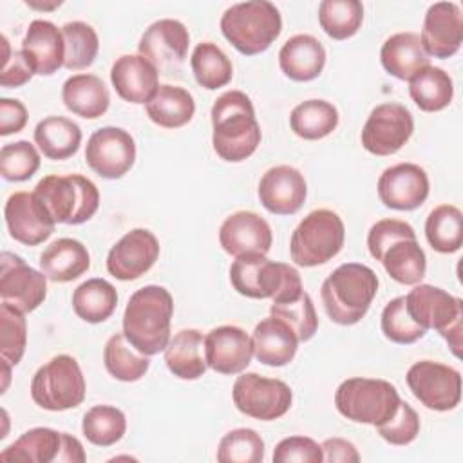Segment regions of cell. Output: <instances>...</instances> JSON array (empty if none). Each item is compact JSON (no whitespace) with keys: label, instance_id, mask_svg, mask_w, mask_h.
I'll return each instance as SVG.
<instances>
[{"label":"cell","instance_id":"1","mask_svg":"<svg viewBox=\"0 0 463 463\" xmlns=\"http://www.w3.org/2000/svg\"><path fill=\"white\" fill-rule=\"evenodd\" d=\"M212 145L215 154L230 163L248 159L260 145V125L251 99L242 90L221 94L212 107Z\"/></svg>","mask_w":463,"mask_h":463},{"label":"cell","instance_id":"2","mask_svg":"<svg viewBox=\"0 0 463 463\" xmlns=\"http://www.w3.org/2000/svg\"><path fill=\"white\" fill-rule=\"evenodd\" d=\"M174 298L163 286H145L134 291L123 313V335L143 354L165 351L170 340Z\"/></svg>","mask_w":463,"mask_h":463},{"label":"cell","instance_id":"3","mask_svg":"<svg viewBox=\"0 0 463 463\" xmlns=\"http://www.w3.org/2000/svg\"><path fill=\"white\" fill-rule=\"evenodd\" d=\"M378 291L376 273L360 262L340 264L320 288L327 317L340 326L360 322Z\"/></svg>","mask_w":463,"mask_h":463},{"label":"cell","instance_id":"4","mask_svg":"<svg viewBox=\"0 0 463 463\" xmlns=\"http://www.w3.org/2000/svg\"><path fill=\"white\" fill-rule=\"evenodd\" d=\"M230 282L237 293L248 298H271L273 302L293 300L304 291L293 266L269 260L262 253L235 257L230 266Z\"/></svg>","mask_w":463,"mask_h":463},{"label":"cell","instance_id":"5","mask_svg":"<svg viewBox=\"0 0 463 463\" xmlns=\"http://www.w3.org/2000/svg\"><path fill=\"white\" fill-rule=\"evenodd\" d=\"M222 36L246 56L264 52L280 34L282 18L275 4L250 0L230 5L221 16Z\"/></svg>","mask_w":463,"mask_h":463},{"label":"cell","instance_id":"6","mask_svg":"<svg viewBox=\"0 0 463 463\" xmlns=\"http://www.w3.org/2000/svg\"><path fill=\"white\" fill-rule=\"evenodd\" d=\"M33 192L56 224L87 222L99 206L98 186L80 174L45 175Z\"/></svg>","mask_w":463,"mask_h":463},{"label":"cell","instance_id":"7","mask_svg":"<svg viewBox=\"0 0 463 463\" xmlns=\"http://www.w3.org/2000/svg\"><path fill=\"white\" fill-rule=\"evenodd\" d=\"M409 317L425 331L436 329L449 344L454 356H461L463 302L445 289L430 284H416L405 295Z\"/></svg>","mask_w":463,"mask_h":463},{"label":"cell","instance_id":"8","mask_svg":"<svg viewBox=\"0 0 463 463\" xmlns=\"http://www.w3.org/2000/svg\"><path fill=\"white\" fill-rule=\"evenodd\" d=\"M402 398L392 383L380 378H347L335 392L336 411L365 425H382L394 416Z\"/></svg>","mask_w":463,"mask_h":463},{"label":"cell","instance_id":"9","mask_svg":"<svg viewBox=\"0 0 463 463\" xmlns=\"http://www.w3.org/2000/svg\"><path fill=\"white\" fill-rule=\"evenodd\" d=\"M345 226L340 215L327 208L309 212L293 230L289 255L297 266L313 268L326 264L344 246Z\"/></svg>","mask_w":463,"mask_h":463},{"label":"cell","instance_id":"10","mask_svg":"<svg viewBox=\"0 0 463 463\" xmlns=\"http://www.w3.org/2000/svg\"><path fill=\"white\" fill-rule=\"evenodd\" d=\"M85 389L81 367L69 354L52 356L31 380L33 402L52 412L78 407L85 400Z\"/></svg>","mask_w":463,"mask_h":463},{"label":"cell","instance_id":"11","mask_svg":"<svg viewBox=\"0 0 463 463\" xmlns=\"http://www.w3.org/2000/svg\"><path fill=\"white\" fill-rule=\"evenodd\" d=\"M232 398L242 414L262 421H273L289 411L293 392L289 385L279 378L244 373L237 376L232 389Z\"/></svg>","mask_w":463,"mask_h":463},{"label":"cell","instance_id":"12","mask_svg":"<svg viewBox=\"0 0 463 463\" xmlns=\"http://www.w3.org/2000/svg\"><path fill=\"white\" fill-rule=\"evenodd\" d=\"M411 392L430 411H452L461 400V374L458 369L434 362L420 360L407 371Z\"/></svg>","mask_w":463,"mask_h":463},{"label":"cell","instance_id":"13","mask_svg":"<svg viewBox=\"0 0 463 463\" xmlns=\"http://www.w3.org/2000/svg\"><path fill=\"white\" fill-rule=\"evenodd\" d=\"M414 119L402 103L374 107L362 128V145L374 156L396 154L412 136Z\"/></svg>","mask_w":463,"mask_h":463},{"label":"cell","instance_id":"14","mask_svg":"<svg viewBox=\"0 0 463 463\" xmlns=\"http://www.w3.org/2000/svg\"><path fill=\"white\" fill-rule=\"evenodd\" d=\"M85 161L98 175L119 179L136 161L134 137L119 127H101L87 141Z\"/></svg>","mask_w":463,"mask_h":463},{"label":"cell","instance_id":"15","mask_svg":"<svg viewBox=\"0 0 463 463\" xmlns=\"http://www.w3.org/2000/svg\"><path fill=\"white\" fill-rule=\"evenodd\" d=\"M0 297L2 302L20 309L34 311L47 295V277L31 268L20 255L4 251L0 257Z\"/></svg>","mask_w":463,"mask_h":463},{"label":"cell","instance_id":"16","mask_svg":"<svg viewBox=\"0 0 463 463\" xmlns=\"http://www.w3.org/2000/svg\"><path fill=\"white\" fill-rule=\"evenodd\" d=\"M4 217L9 235L25 246L42 244L52 235L56 226L34 192H14L9 195Z\"/></svg>","mask_w":463,"mask_h":463},{"label":"cell","instance_id":"17","mask_svg":"<svg viewBox=\"0 0 463 463\" xmlns=\"http://www.w3.org/2000/svg\"><path fill=\"white\" fill-rule=\"evenodd\" d=\"M159 257V242L146 228L125 233L107 255V269L118 280H136L145 275Z\"/></svg>","mask_w":463,"mask_h":463},{"label":"cell","instance_id":"18","mask_svg":"<svg viewBox=\"0 0 463 463\" xmlns=\"http://www.w3.org/2000/svg\"><path fill=\"white\" fill-rule=\"evenodd\" d=\"M376 188L380 201L387 208L411 212L429 197V177L420 165L398 163L382 172Z\"/></svg>","mask_w":463,"mask_h":463},{"label":"cell","instance_id":"19","mask_svg":"<svg viewBox=\"0 0 463 463\" xmlns=\"http://www.w3.org/2000/svg\"><path fill=\"white\" fill-rule=\"evenodd\" d=\"M190 34L184 24L174 18H163L148 25L143 33L137 51L157 71L177 69L188 52Z\"/></svg>","mask_w":463,"mask_h":463},{"label":"cell","instance_id":"20","mask_svg":"<svg viewBox=\"0 0 463 463\" xmlns=\"http://www.w3.org/2000/svg\"><path fill=\"white\" fill-rule=\"evenodd\" d=\"M421 45L427 56L450 58L454 56L463 42V14L454 2H436L432 4L423 20Z\"/></svg>","mask_w":463,"mask_h":463},{"label":"cell","instance_id":"21","mask_svg":"<svg viewBox=\"0 0 463 463\" xmlns=\"http://www.w3.org/2000/svg\"><path fill=\"white\" fill-rule=\"evenodd\" d=\"M307 195L304 175L289 166L277 165L266 170L259 181V199L262 206L275 215L297 213Z\"/></svg>","mask_w":463,"mask_h":463},{"label":"cell","instance_id":"22","mask_svg":"<svg viewBox=\"0 0 463 463\" xmlns=\"http://www.w3.org/2000/svg\"><path fill=\"white\" fill-rule=\"evenodd\" d=\"M204 356L215 373L239 374L251 362V336L237 326H219L204 336Z\"/></svg>","mask_w":463,"mask_h":463},{"label":"cell","instance_id":"23","mask_svg":"<svg viewBox=\"0 0 463 463\" xmlns=\"http://www.w3.org/2000/svg\"><path fill=\"white\" fill-rule=\"evenodd\" d=\"M219 242L228 255L241 257L248 253L266 255L271 248V228L255 212L241 210L226 217L219 228Z\"/></svg>","mask_w":463,"mask_h":463},{"label":"cell","instance_id":"24","mask_svg":"<svg viewBox=\"0 0 463 463\" xmlns=\"http://www.w3.org/2000/svg\"><path fill=\"white\" fill-rule=\"evenodd\" d=\"M118 96L128 103H148L159 87V71L141 54H123L110 69Z\"/></svg>","mask_w":463,"mask_h":463},{"label":"cell","instance_id":"25","mask_svg":"<svg viewBox=\"0 0 463 463\" xmlns=\"http://www.w3.org/2000/svg\"><path fill=\"white\" fill-rule=\"evenodd\" d=\"M22 52L34 74H54L65 60V42L61 29H58L49 20H33L22 40Z\"/></svg>","mask_w":463,"mask_h":463},{"label":"cell","instance_id":"26","mask_svg":"<svg viewBox=\"0 0 463 463\" xmlns=\"http://www.w3.org/2000/svg\"><path fill=\"white\" fill-rule=\"evenodd\" d=\"M251 344L253 354L260 364L282 367L295 358L298 338L284 320L271 315L255 326Z\"/></svg>","mask_w":463,"mask_h":463},{"label":"cell","instance_id":"27","mask_svg":"<svg viewBox=\"0 0 463 463\" xmlns=\"http://www.w3.org/2000/svg\"><path fill=\"white\" fill-rule=\"evenodd\" d=\"M279 65L289 80L311 81L324 71L326 49L311 34H295L280 47Z\"/></svg>","mask_w":463,"mask_h":463},{"label":"cell","instance_id":"28","mask_svg":"<svg viewBox=\"0 0 463 463\" xmlns=\"http://www.w3.org/2000/svg\"><path fill=\"white\" fill-rule=\"evenodd\" d=\"M89 266L87 248L71 237L56 239L40 255V269L51 282H71L81 277Z\"/></svg>","mask_w":463,"mask_h":463},{"label":"cell","instance_id":"29","mask_svg":"<svg viewBox=\"0 0 463 463\" xmlns=\"http://www.w3.org/2000/svg\"><path fill=\"white\" fill-rule=\"evenodd\" d=\"M168 371L181 380H197L206 373L204 336L197 329L177 331L165 347Z\"/></svg>","mask_w":463,"mask_h":463},{"label":"cell","instance_id":"30","mask_svg":"<svg viewBox=\"0 0 463 463\" xmlns=\"http://www.w3.org/2000/svg\"><path fill=\"white\" fill-rule=\"evenodd\" d=\"M380 61L391 76L402 81H409L420 69L430 65V58L416 33H396L389 36L382 45Z\"/></svg>","mask_w":463,"mask_h":463},{"label":"cell","instance_id":"31","mask_svg":"<svg viewBox=\"0 0 463 463\" xmlns=\"http://www.w3.org/2000/svg\"><path fill=\"white\" fill-rule=\"evenodd\" d=\"M61 99L72 114L96 119L103 116L110 105V94L96 74H74L61 87Z\"/></svg>","mask_w":463,"mask_h":463},{"label":"cell","instance_id":"32","mask_svg":"<svg viewBox=\"0 0 463 463\" xmlns=\"http://www.w3.org/2000/svg\"><path fill=\"white\" fill-rule=\"evenodd\" d=\"M387 275L398 284L416 286L425 277L427 259L416 237H403L391 242L378 257Z\"/></svg>","mask_w":463,"mask_h":463},{"label":"cell","instance_id":"33","mask_svg":"<svg viewBox=\"0 0 463 463\" xmlns=\"http://www.w3.org/2000/svg\"><path fill=\"white\" fill-rule=\"evenodd\" d=\"M63 432L49 427H34L24 432L14 443L0 452L2 461L24 463H60Z\"/></svg>","mask_w":463,"mask_h":463},{"label":"cell","instance_id":"34","mask_svg":"<svg viewBox=\"0 0 463 463\" xmlns=\"http://www.w3.org/2000/svg\"><path fill=\"white\" fill-rule=\"evenodd\" d=\"M146 116L163 128L184 127L195 114L192 94L177 85L163 83L145 105Z\"/></svg>","mask_w":463,"mask_h":463},{"label":"cell","instance_id":"35","mask_svg":"<svg viewBox=\"0 0 463 463\" xmlns=\"http://www.w3.org/2000/svg\"><path fill=\"white\" fill-rule=\"evenodd\" d=\"M34 143L40 152L52 161L72 157L81 143L80 127L63 116H49L34 128Z\"/></svg>","mask_w":463,"mask_h":463},{"label":"cell","instance_id":"36","mask_svg":"<svg viewBox=\"0 0 463 463\" xmlns=\"http://www.w3.org/2000/svg\"><path fill=\"white\" fill-rule=\"evenodd\" d=\"M409 94L423 112L443 110L454 96L452 78L443 69L427 65L409 80Z\"/></svg>","mask_w":463,"mask_h":463},{"label":"cell","instance_id":"37","mask_svg":"<svg viewBox=\"0 0 463 463\" xmlns=\"http://www.w3.org/2000/svg\"><path fill=\"white\" fill-rule=\"evenodd\" d=\"M116 306L118 291L105 279H89L81 282L72 293L74 313L89 324L105 322L114 313Z\"/></svg>","mask_w":463,"mask_h":463},{"label":"cell","instance_id":"38","mask_svg":"<svg viewBox=\"0 0 463 463\" xmlns=\"http://www.w3.org/2000/svg\"><path fill=\"white\" fill-rule=\"evenodd\" d=\"M289 127L302 139H322L338 127V110L326 99H307L291 110Z\"/></svg>","mask_w":463,"mask_h":463},{"label":"cell","instance_id":"39","mask_svg":"<svg viewBox=\"0 0 463 463\" xmlns=\"http://www.w3.org/2000/svg\"><path fill=\"white\" fill-rule=\"evenodd\" d=\"M103 362L109 374L119 382H137L150 367L148 356L139 353L123 333H116L107 340Z\"/></svg>","mask_w":463,"mask_h":463},{"label":"cell","instance_id":"40","mask_svg":"<svg viewBox=\"0 0 463 463\" xmlns=\"http://www.w3.org/2000/svg\"><path fill=\"white\" fill-rule=\"evenodd\" d=\"M425 237L432 250L454 253L463 244V213L454 204L436 206L425 221Z\"/></svg>","mask_w":463,"mask_h":463},{"label":"cell","instance_id":"41","mask_svg":"<svg viewBox=\"0 0 463 463\" xmlns=\"http://www.w3.org/2000/svg\"><path fill=\"white\" fill-rule=\"evenodd\" d=\"M192 72L197 83L208 90H215L230 83L233 65L221 47L212 42L197 43L190 58Z\"/></svg>","mask_w":463,"mask_h":463},{"label":"cell","instance_id":"42","mask_svg":"<svg viewBox=\"0 0 463 463\" xmlns=\"http://www.w3.org/2000/svg\"><path fill=\"white\" fill-rule=\"evenodd\" d=\"M364 20V5L358 0H324L318 5V22L333 40L354 36Z\"/></svg>","mask_w":463,"mask_h":463},{"label":"cell","instance_id":"43","mask_svg":"<svg viewBox=\"0 0 463 463\" xmlns=\"http://www.w3.org/2000/svg\"><path fill=\"white\" fill-rule=\"evenodd\" d=\"M81 430L92 445L110 447L123 438L127 430V418L123 411L114 405H94L85 412Z\"/></svg>","mask_w":463,"mask_h":463},{"label":"cell","instance_id":"44","mask_svg":"<svg viewBox=\"0 0 463 463\" xmlns=\"http://www.w3.org/2000/svg\"><path fill=\"white\" fill-rule=\"evenodd\" d=\"M65 42L63 67L69 71H80L92 65L99 51V40L92 25L85 22H67L61 27Z\"/></svg>","mask_w":463,"mask_h":463},{"label":"cell","instance_id":"45","mask_svg":"<svg viewBox=\"0 0 463 463\" xmlns=\"http://www.w3.org/2000/svg\"><path fill=\"white\" fill-rule=\"evenodd\" d=\"M264 459V441L253 429H233L226 432L217 447L221 463H260Z\"/></svg>","mask_w":463,"mask_h":463},{"label":"cell","instance_id":"46","mask_svg":"<svg viewBox=\"0 0 463 463\" xmlns=\"http://www.w3.org/2000/svg\"><path fill=\"white\" fill-rule=\"evenodd\" d=\"M269 313L284 320L297 335L298 342H307L315 336L318 329V318L311 297L302 291L300 297L286 302H273Z\"/></svg>","mask_w":463,"mask_h":463},{"label":"cell","instance_id":"47","mask_svg":"<svg viewBox=\"0 0 463 463\" xmlns=\"http://www.w3.org/2000/svg\"><path fill=\"white\" fill-rule=\"evenodd\" d=\"M40 168L36 146L25 139L7 143L0 150V174L5 181L22 183L31 179Z\"/></svg>","mask_w":463,"mask_h":463},{"label":"cell","instance_id":"48","mask_svg":"<svg viewBox=\"0 0 463 463\" xmlns=\"http://www.w3.org/2000/svg\"><path fill=\"white\" fill-rule=\"evenodd\" d=\"M27 345V322L20 309L2 302L0 306V353L11 365H16Z\"/></svg>","mask_w":463,"mask_h":463},{"label":"cell","instance_id":"49","mask_svg":"<svg viewBox=\"0 0 463 463\" xmlns=\"http://www.w3.org/2000/svg\"><path fill=\"white\" fill-rule=\"evenodd\" d=\"M382 333L387 340L402 345H409L425 336V329L420 327L405 309V297H396L382 311L380 318Z\"/></svg>","mask_w":463,"mask_h":463},{"label":"cell","instance_id":"50","mask_svg":"<svg viewBox=\"0 0 463 463\" xmlns=\"http://www.w3.org/2000/svg\"><path fill=\"white\" fill-rule=\"evenodd\" d=\"M376 430L391 445H409L420 434V416L407 402L402 400L394 416L378 425Z\"/></svg>","mask_w":463,"mask_h":463},{"label":"cell","instance_id":"51","mask_svg":"<svg viewBox=\"0 0 463 463\" xmlns=\"http://www.w3.org/2000/svg\"><path fill=\"white\" fill-rule=\"evenodd\" d=\"M275 463H322V447L307 436H289L277 443L273 450Z\"/></svg>","mask_w":463,"mask_h":463},{"label":"cell","instance_id":"52","mask_svg":"<svg viewBox=\"0 0 463 463\" xmlns=\"http://www.w3.org/2000/svg\"><path fill=\"white\" fill-rule=\"evenodd\" d=\"M403 237H416L414 228L400 219H382L376 221L369 233H367V248L373 259L378 260L380 253L394 241L403 239Z\"/></svg>","mask_w":463,"mask_h":463},{"label":"cell","instance_id":"53","mask_svg":"<svg viewBox=\"0 0 463 463\" xmlns=\"http://www.w3.org/2000/svg\"><path fill=\"white\" fill-rule=\"evenodd\" d=\"M2 47H4V65L0 72V85L5 89H16L25 85L34 72L27 58L24 56L22 49L11 52V47L5 36H2Z\"/></svg>","mask_w":463,"mask_h":463},{"label":"cell","instance_id":"54","mask_svg":"<svg viewBox=\"0 0 463 463\" xmlns=\"http://www.w3.org/2000/svg\"><path fill=\"white\" fill-rule=\"evenodd\" d=\"M27 123V109L20 99H0V136L20 132Z\"/></svg>","mask_w":463,"mask_h":463},{"label":"cell","instance_id":"55","mask_svg":"<svg viewBox=\"0 0 463 463\" xmlns=\"http://www.w3.org/2000/svg\"><path fill=\"white\" fill-rule=\"evenodd\" d=\"M322 454H324V461H329V463H356L360 461V454L356 450V447L344 439V438H327L322 445Z\"/></svg>","mask_w":463,"mask_h":463},{"label":"cell","instance_id":"56","mask_svg":"<svg viewBox=\"0 0 463 463\" xmlns=\"http://www.w3.org/2000/svg\"><path fill=\"white\" fill-rule=\"evenodd\" d=\"M87 459L83 445L80 443L78 438L63 432V447H61V454H60V461H67V463H83Z\"/></svg>","mask_w":463,"mask_h":463}]
</instances>
